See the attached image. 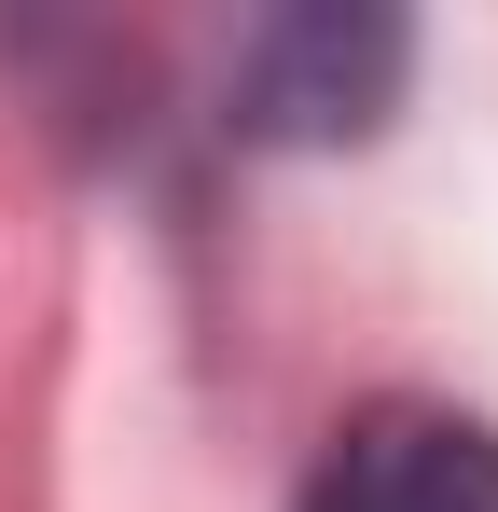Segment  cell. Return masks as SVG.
Returning <instances> with one entry per match:
<instances>
[{
	"instance_id": "1",
	"label": "cell",
	"mask_w": 498,
	"mask_h": 512,
	"mask_svg": "<svg viewBox=\"0 0 498 512\" xmlns=\"http://www.w3.org/2000/svg\"><path fill=\"white\" fill-rule=\"evenodd\" d=\"M402 28L388 14H277L263 42L236 56V139H291V153H319V139H360L388 97H402Z\"/></svg>"
},
{
	"instance_id": "2",
	"label": "cell",
	"mask_w": 498,
	"mask_h": 512,
	"mask_svg": "<svg viewBox=\"0 0 498 512\" xmlns=\"http://www.w3.org/2000/svg\"><path fill=\"white\" fill-rule=\"evenodd\" d=\"M305 512H498V429L457 402H360L305 471Z\"/></svg>"
}]
</instances>
